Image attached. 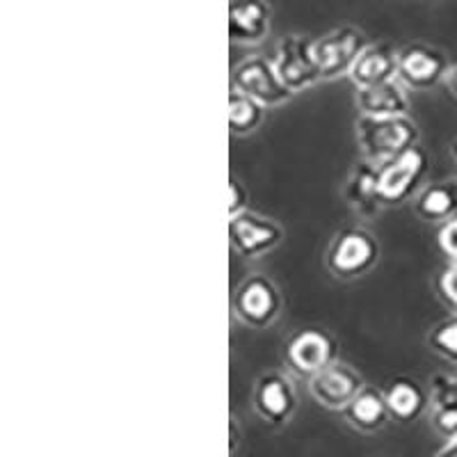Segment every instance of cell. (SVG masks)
I'll return each mask as SVG.
<instances>
[{
	"mask_svg": "<svg viewBox=\"0 0 457 457\" xmlns=\"http://www.w3.org/2000/svg\"><path fill=\"white\" fill-rule=\"evenodd\" d=\"M354 142H357L359 156L375 165H385V162L403 156L411 146L421 145V129L411 114H403V117L357 114Z\"/></svg>",
	"mask_w": 457,
	"mask_h": 457,
	"instance_id": "1",
	"label": "cell"
},
{
	"mask_svg": "<svg viewBox=\"0 0 457 457\" xmlns=\"http://www.w3.org/2000/svg\"><path fill=\"white\" fill-rule=\"evenodd\" d=\"M382 259V243L364 224L338 228L325 252L329 275L338 281H357L370 275Z\"/></svg>",
	"mask_w": 457,
	"mask_h": 457,
	"instance_id": "2",
	"label": "cell"
},
{
	"mask_svg": "<svg viewBox=\"0 0 457 457\" xmlns=\"http://www.w3.org/2000/svg\"><path fill=\"white\" fill-rule=\"evenodd\" d=\"M284 293L272 277L252 272L245 277L234 291L231 312L240 325L250 329H270L284 313Z\"/></svg>",
	"mask_w": 457,
	"mask_h": 457,
	"instance_id": "3",
	"label": "cell"
},
{
	"mask_svg": "<svg viewBox=\"0 0 457 457\" xmlns=\"http://www.w3.org/2000/svg\"><path fill=\"white\" fill-rule=\"evenodd\" d=\"M281 354H284V364L288 373L302 379H312L322 369L338 361L341 345H338L337 337L325 328L307 325V328L295 329L291 337L286 338Z\"/></svg>",
	"mask_w": 457,
	"mask_h": 457,
	"instance_id": "4",
	"label": "cell"
},
{
	"mask_svg": "<svg viewBox=\"0 0 457 457\" xmlns=\"http://www.w3.org/2000/svg\"><path fill=\"white\" fill-rule=\"evenodd\" d=\"M316 37L304 32H288L275 44L272 62L279 71L281 80L293 94L307 92L322 83L320 64L316 57Z\"/></svg>",
	"mask_w": 457,
	"mask_h": 457,
	"instance_id": "5",
	"label": "cell"
},
{
	"mask_svg": "<svg viewBox=\"0 0 457 457\" xmlns=\"http://www.w3.org/2000/svg\"><path fill=\"white\" fill-rule=\"evenodd\" d=\"M252 407L261 421L272 430L288 426L300 407V395H297L293 375L279 369L261 373L252 391Z\"/></svg>",
	"mask_w": 457,
	"mask_h": 457,
	"instance_id": "6",
	"label": "cell"
},
{
	"mask_svg": "<svg viewBox=\"0 0 457 457\" xmlns=\"http://www.w3.org/2000/svg\"><path fill=\"white\" fill-rule=\"evenodd\" d=\"M286 240V227L259 211H243L228 218V245L236 256L256 261L272 254Z\"/></svg>",
	"mask_w": 457,
	"mask_h": 457,
	"instance_id": "7",
	"label": "cell"
},
{
	"mask_svg": "<svg viewBox=\"0 0 457 457\" xmlns=\"http://www.w3.org/2000/svg\"><path fill=\"white\" fill-rule=\"evenodd\" d=\"M430 174V156L421 145L411 146L403 156L379 165V190L386 208H398L411 202L426 186Z\"/></svg>",
	"mask_w": 457,
	"mask_h": 457,
	"instance_id": "8",
	"label": "cell"
},
{
	"mask_svg": "<svg viewBox=\"0 0 457 457\" xmlns=\"http://www.w3.org/2000/svg\"><path fill=\"white\" fill-rule=\"evenodd\" d=\"M451 69L448 53L428 42H410L398 51V80L410 92H430L446 85Z\"/></svg>",
	"mask_w": 457,
	"mask_h": 457,
	"instance_id": "9",
	"label": "cell"
},
{
	"mask_svg": "<svg viewBox=\"0 0 457 457\" xmlns=\"http://www.w3.org/2000/svg\"><path fill=\"white\" fill-rule=\"evenodd\" d=\"M231 87L256 99L265 108H281V105L291 104L295 96L281 80L272 57L261 55V53L243 57L231 69Z\"/></svg>",
	"mask_w": 457,
	"mask_h": 457,
	"instance_id": "10",
	"label": "cell"
},
{
	"mask_svg": "<svg viewBox=\"0 0 457 457\" xmlns=\"http://www.w3.org/2000/svg\"><path fill=\"white\" fill-rule=\"evenodd\" d=\"M369 44V35L353 23H341L325 35L316 37L313 46H316L318 64H320L322 83L348 79L357 57L364 53Z\"/></svg>",
	"mask_w": 457,
	"mask_h": 457,
	"instance_id": "11",
	"label": "cell"
},
{
	"mask_svg": "<svg viewBox=\"0 0 457 457\" xmlns=\"http://www.w3.org/2000/svg\"><path fill=\"white\" fill-rule=\"evenodd\" d=\"M341 195L354 218L361 222H375L386 208L382 190H379V165L366 161V158L354 161L345 174Z\"/></svg>",
	"mask_w": 457,
	"mask_h": 457,
	"instance_id": "12",
	"label": "cell"
},
{
	"mask_svg": "<svg viewBox=\"0 0 457 457\" xmlns=\"http://www.w3.org/2000/svg\"><path fill=\"white\" fill-rule=\"evenodd\" d=\"M364 386V375L359 373L354 366L341 361V359L328 366V369H322L312 379H307L309 395L316 400L318 405L329 411L345 410Z\"/></svg>",
	"mask_w": 457,
	"mask_h": 457,
	"instance_id": "13",
	"label": "cell"
},
{
	"mask_svg": "<svg viewBox=\"0 0 457 457\" xmlns=\"http://www.w3.org/2000/svg\"><path fill=\"white\" fill-rule=\"evenodd\" d=\"M272 19L270 0H228V42L247 48L261 46L270 37Z\"/></svg>",
	"mask_w": 457,
	"mask_h": 457,
	"instance_id": "14",
	"label": "cell"
},
{
	"mask_svg": "<svg viewBox=\"0 0 457 457\" xmlns=\"http://www.w3.org/2000/svg\"><path fill=\"white\" fill-rule=\"evenodd\" d=\"M353 101L357 114H366V117H403V114H411L410 89L398 79L373 85V87L354 89Z\"/></svg>",
	"mask_w": 457,
	"mask_h": 457,
	"instance_id": "15",
	"label": "cell"
},
{
	"mask_svg": "<svg viewBox=\"0 0 457 457\" xmlns=\"http://www.w3.org/2000/svg\"><path fill=\"white\" fill-rule=\"evenodd\" d=\"M385 398L395 423H416L432 410L430 389L414 378H394L385 386Z\"/></svg>",
	"mask_w": 457,
	"mask_h": 457,
	"instance_id": "16",
	"label": "cell"
},
{
	"mask_svg": "<svg viewBox=\"0 0 457 457\" xmlns=\"http://www.w3.org/2000/svg\"><path fill=\"white\" fill-rule=\"evenodd\" d=\"M398 51L400 46H394L391 42H370L357 57L348 76L354 89L373 87L398 79Z\"/></svg>",
	"mask_w": 457,
	"mask_h": 457,
	"instance_id": "17",
	"label": "cell"
},
{
	"mask_svg": "<svg viewBox=\"0 0 457 457\" xmlns=\"http://www.w3.org/2000/svg\"><path fill=\"white\" fill-rule=\"evenodd\" d=\"M341 414L345 423L359 435H378L394 421L389 405H386L385 389H378V386L370 385L359 391L353 403Z\"/></svg>",
	"mask_w": 457,
	"mask_h": 457,
	"instance_id": "18",
	"label": "cell"
},
{
	"mask_svg": "<svg viewBox=\"0 0 457 457\" xmlns=\"http://www.w3.org/2000/svg\"><path fill=\"white\" fill-rule=\"evenodd\" d=\"M411 211L421 222L442 224L448 218L457 215V181L442 179V181H428L426 186L411 199Z\"/></svg>",
	"mask_w": 457,
	"mask_h": 457,
	"instance_id": "19",
	"label": "cell"
},
{
	"mask_svg": "<svg viewBox=\"0 0 457 457\" xmlns=\"http://www.w3.org/2000/svg\"><path fill=\"white\" fill-rule=\"evenodd\" d=\"M265 108L256 99L238 89H228V133L234 137H247L263 126Z\"/></svg>",
	"mask_w": 457,
	"mask_h": 457,
	"instance_id": "20",
	"label": "cell"
},
{
	"mask_svg": "<svg viewBox=\"0 0 457 457\" xmlns=\"http://www.w3.org/2000/svg\"><path fill=\"white\" fill-rule=\"evenodd\" d=\"M426 345L430 353L442 357L448 364H457V313L436 320L426 334Z\"/></svg>",
	"mask_w": 457,
	"mask_h": 457,
	"instance_id": "21",
	"label": "cell"
},
{
	"mask_svg": "<svg viewBox=\"0 0 457 457\" xmlns=\"http://www.w3.org/2000/svg\"><path fill=\"white\" fill-rule=\"evenodd\" d=\"M435 293L436 297L451 309V313H457V261H446L435 275Z\"/></svg>",
	"mask_w": 457,
	"mask_h": 457,
	"instance_id": "22",
	"label": "cell"
},
{
	"mask_svg": "<svg viewBox=\"0 0 457 457\" xmlns=\"http://www.w3.org/2000/svg\"><path fill=\"white\" fill-rule=\"evenodd\" d=\"M430 423L436 435L444 439L457 436V403H444V405H432Z\"/></svg>",
	"mask_w": 457,
	"mask_h": 457,
	"instance_id": "23",
	"label": "cell"
},
{
	"mask_svg": "<svg viewBox=\"0 0 457 457\" xmlns=\"http://www.w3.org/2000/svg\"><path fill=\"white\" fill-rule=\"evenodd\" d=\"M435 245L444 259L457 261V215L448 218L446 222L436 224Z\"/></svg>",
	"mask_w": 457,
	"mask_h": 457,
	"instance_id": "24",
	"label": "cell"
},
{
	"mask_svg": "<svg viewBox=\"0 0 457 457\" xmlns=\"http://www.w3.org/2000/svg\"><path fill=\"white\" fill-rule=\"evenodd\" d=\"M432 405H444V403H457V375L436 373L430 382Z\"/></svg>",
	"mask_w": 457,
	"mask_h": 457,
	"instance_id": "25",
	"label": "cell"
},
{
	"mask_svg": "<svg viewBox=\"0 0 457 457\" xmlns=\"http://www.w3.org/2000/svg\"><path fill=\"white\" fill-rule=\"evenodd\" d=\"M250 208V187L240 181L238 174H231L228 179V218L238 215Z\"/></svg>",
	"mask_w": 457,
	"mask_h": 457,
	"instance_id": "26",
	"label": "cell"
},
{
	"mask_svg": "<svg viewBox=\"0 0 457 457\" xmlns=\"http://www.w3.org/2000/svg\"><path fill=\"white\" fill-rule=\"evenodd\" d=\"M238 442H240L238 419H236V416H231V419H228V451H231V455H236V453H238Z\"/></svg>",
	"mask_w": 457,
	"mask_h": 457,
	"instance_id": "27",
	"label": "cell"
},
{
	"mask_svg": "<svg viewBox=\"0 0 457 457\" xmlns=\"http://www.w3.org/2000/svg\"><path fill=\"white\" fill-rule=\"evenodd\" d=\"M432 457H457V436L446 439V442H444V446L439 448V451H436Z\"/></svg>",
	"mask_w": 457,
	"mask_h": 457,
	"instance_id": "28",
	"label": "cell"
},
{
	"mask_svg": "<svg viewBox=\"0 0 457 457\" xmlns=\"http://www.w3.org/2000/svg\"><path fill=\"white\" fill-rule=\"evenodd\" d=\"M446 87L451 89L453 96L457 99V62H453V69H451V73H448V79H446Z\"/></svg>",
	"mask_w": 457,
	"mask_h": 457,
	"instance_id": "29",
	"label": "cell"
},
{
	"mask_svg": "<svg viewBox=\"0 0 457 457\" xmlns=\"http://www.w3.org/2000/svg\"><path fill=\"white\" fill-rule=\"evenodd\" d=\"M451 158H453V162L457 165V136H455V140L451 142Z\"/></svg>",
	"mask_w": 457,
	"mask_h": 457,
	"instance_id": "30",
	"label": "cell"
}]
</instances>
